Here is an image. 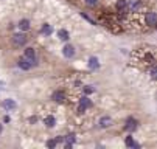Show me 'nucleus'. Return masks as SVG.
Wrapping results in <instances>:
<instances>
[{
    "label": "nucleus",
    "mask_w": 157,
    "mask_h": 149,
    "mask_svg": "<svg viewBox=\"0 0 157 149\" xmlns=\"http://www.w3.org/2000/svg\"><path fill=\"white\" fill-rule=\"evenodd\" d=\"M13 44H14V47H24L27 44V36L25 34H20V33L14 34L13 36Z\"/></svg>",
    "instance_id": "f257e3e1"
},
{
    "label": "nucleus",
    "mask_w": 157,
    "mask_h": 149,
    "mask_svg": "<svg viewBox=\"0 0 157 149\" xmlns=\"http://www.w3.org/2000/svg\"><path fill=\"white\" fill-rule=\"evenodd\" d=\"M90 106H92V101L89 99L87 96H82V98H81V101H79V106H78V112H79V114L86 112L89 107H90Z\"/></svg>",
    "instance_id": "f03ea898"
},
{
    "label": "nucleus",
    "mask_w": 157,
    "mask_h": 149,
    "mask_svg": "<svg viewBox=\"0 0 157 149\" xmlns=\"http://www.w3.org/2000/svg\"><path fill=\"white\" fill-rule=\"evenodd\" d=\"M145 22H146V25H149V27H154V25L157 24V14H155L154 11H149V13H146V16H145Z\"/></svg>",
    "instance_id": "7ed1b4c3"
},
{
    "label": "nucleus",
    "mask_w": 157,
    "mask_h": 149,
    "mask_svg": "<svg viewBox=\"0 0 157 149\" xmlns=\"http://www.w3.org/2000/svg\"><path fill=\"white\" fill-rule=\"evenodd\" d=\"M142 8V0H129L128 2V9L132 11V13H136Z\"/></svg>",
    "instance_id": "20e7f679"
},
{
    "label": "nucleus",
    "mask_w": 157,
    "mask_h": 149,
    "mask_svg": "<svg viewBox=\"0 0 157 149\" xmlns=\"http://www.w3.org/2000/svg\"><path fill=\"white\" fill-rule=\"evenodd\" d=\"M17 65H19V69H22V70H30L33 64L24 56V58H20V59L17 61Z\"/></svg>",
    "instance_id": "39448f33"
},
{
    "label": "nucleus",
    "mask_w": 157,
    "mask_h": 149,
    "mask_svg": "<svg viewBox=\"0 0 157 149\" xmlns=\"http://www.w3.org/2000/svg\"><path fill=\"white\" fill-rule=\"evenodd\" d=\"M124 129L128 131V132H134L137 129V121L134 120V118H128V121H126V126H124Z\"/></svg>",
    "instance_id": "423d86ee"
},
{
    "label": "nucleus",
    "mask_w": 157,
    "mask_h": 149,
    "mask_svg": "<svg viewBox=\"0 0 157 149\" xmlns=\"http://www.w3.org/2000/svg\"><path fill=\"white\" fill-rule=\"evenodd\" d=\"M25 58L31 62V64H36V51H34V48H27L25 50Z\"/></svg>",
    "instance_id": "0eeeda50"
},
{
    "label": "nucleus",
    "mask_w": 157,
    "mask_h": 149,
    "mask_svg": "<svg viewBox=\"0 0 157 149\" xmlns=\"http://www.w3.org/2000/svg\"><path fill=\"white\" fill-rule=\"evenodd\" d=\"M98 124H100V127L106 129V127H109V126L112 124V118H110V117H107V115H104V117H101V118H100Z\"/></svg>",
    "instance_id": "6e6552de"
},
{
    "label": "nucleus",
    "mask_w": 157,
    "mask_h": 149,
    "mask_svg": "<svg viewBox=\"0 0 157 149\" xmlns=\"http://www.w3.org/2000/svg\"><path fill=\"white\" fill-rule=\"evenodd\" d=\"M62 53H64L65 58H73L75 56V47L73 45H65L62 48Z\"/></svg>",
    "instance_id": "1a4fd4ad"
},
{
    "label": "nucleus",
    "mask_w": 157,
    "mask_h": 149,
    "mask_svg": "<svg viewBox=\"0 0 157 149\" xmlns=\"http://www.w3.org/2000/svg\"><path fill=\"white\" fill-rule=\"evenodd\" d=\"M52 98H53V101H56V102H62V101L65 99V93H64L62 90H56V92H53Z\"/></svg>",
    "instance_id": "9d476101"
},
{
    "label": "nucleus",
    "mask_w": 157,
    "mask_h": 149,
    "mask_svg": "<svg viewBox=\"0 0 157 149\" xmlns=\"http://www.w3.org/2000/svg\"><path fill=\"white\" fill-rule=\"evenodd\" d=\"M3 107H5L6 110H14L17 106H16L14 99H5V101H3Z\"/></svg>",
    "instance_id": "9b49d317"
},
{
    "label": "nucleus",
    "mask_w": 157,
    "mask_h": 149,
    "mask_svg": "<svg viewBox=\"0 0 157 149\" xmlns=\"http://www.w3.org/2000/svg\"><path fill=\"white\" fill-rule=\"evenodd\" d=\"M117 9L120 13H126L128 11V2H126V0H118V2H117Z\"/></svg>",
    "instance_id": "f8f14e48"
},
{
    "label": "nucleus",
    "mask_w": 157,
    "mask_h": 149,
    "mask_svg": "<svg viewBox=\"0 0 157 149\" xmlns=\"http://www.w3.org/2000/svg\"><path fill=\"white\" fill-rule=\"evenodd\" d=\"M28 28H30V20H28V19H22L20 22H19V30L27 31Z\"/></svg>",
    "instance_id": "ddd939ff"
},
{
    "label": "nucleus",
    "mask_w": 157,
    "mask_h": 149,
    "mask_svg": "<svg viewBox=\"0 0 157 149\" xmlns=\"http://www.w3.org/2000/svg\"><path fill=\"white\" fill-rule=\"evenodd\" d=\"M64 140L67 141V144H65V149H70V147H72V144L75 143V134H70V135H67V137H65Z\"/></svg>",
    "instance_id": "4468645a"
},
{
    "label": "nucleus",
    "mask_w": 157,
    "mask_h": 149,
    "mask_svg": "<svg viewBox=\"0 0 157 149\" xmlns=\"http://www.w3.org/2000/svg\"><path fill=\"white\" fill-rule=\"evenodd\" d=\"M100 67V62H98V59L95 58V56H92L90 59H89V69H98Z\"/></svg>",
    "instance_id": "2eb2a0df"
},
{
    "label": "nucleus",
    "mask_w": 157,
    "mask_h": 149,
    "mask_svg": "<svg viewBox=\"0 0 157 149\" xmlns=\"http://www.w3.org/2000/svg\"><path fill=\"white\" fill-rule=\"evenodd\" d=\"M44 124H45L47 127H53L55 124H56V120H55V117H45V120H44Z\"/></svg>",
    "instance_id": "dca6fc26"
},
{
    "label": "nucleus",
    "mask_w": 157,
    "mask_h": 149,
    "mask_svg": "<svg viewBox=\"0 0 157 149\" xmlns=\"http://www.w3.org/2000/svg\"><path fill=\"white\" fill-rule=\"evenodd\" d=\"M58 37L61 40H67L70 36H69V31H67V30H58Z\"/></svg>",
    "instance_id": "f3484780"
},
{
    "label": "nucleus",
    "mask_w": 157,
    "mask_h": 149,
    "mask_svg": "<svg viewBox=\"0 0 157 149\" xmlns=\"http://www.w3.org/2000/svg\"><path fill=\"white\" fill-rule=\"evenodd\" d=\"M124 143H126V146H128V147H137V149L140 147L136 141H134V138H132V137H126V141H124Z\"/></svg>",
    "instance_id": "a211bd4d"
},
{
    "label": "nucleus",
    "mask_w": 157,
    "mask_h": 149,
    "mask_svg": "<svg viewBox=\"0 0 157 149\" xmlns=\"http://www.w3.org/2000/svg\"><path fill=\"white\" fill-rule=\"evenodd\" d=\"M52 31H53V30H52V27H50L48 24H45V25L42 27V30H40V33H42V34H47V36H48V34H52Z\"/></svg>",
    "instance_id": "6ab92c4d"
},
{
    "label": "nucleus",
    "mask_w": 157,
    "mask_h": 149,
    "mask_svg": "<svg viewBox=\"0 0 157 149\" xmlns=\"http://www.w3.org/2000/svg\"><path fill=\"white\" fill-rule=\"evenodd\" d=\"M81 17H82V19H86V20H87L89 24H92V25H95V22H94V20H92L90 17H89V16H87L86 13H81Z\"/></svg>",
    "instance_id": "aec40b11"
},
{
    "label": "nucleus",
    "mask_w": 157,
    "mask_h": 149,
    "mask_svg": "<svg viewBox=\"0 0 157 149\" xmlns=\"http://www.w3.org/2000/svg\"><path fill=\"white\" fill-rule=\"evenodd\" d=\"M84 92L89 95V93H94V92H95V89H94V86H86V87H84Z\"/></svg>",
    "instance_id": "412c9836"
},
{
    "label": "nucleus",
    "mask_w": 157,
    "mask_h": 149,
    "mask_svg": "<svg viewBox=\"0 0 157 149\" xmlns=\"http://www.w3.org/2000/svg\"><path fill=\"white\" fill-rule=\"evenodd\" d=\"M56 144H58V143H56V140H48V141H47V146H48L50 149H53Z\"/></svg>",
    "instance_id": "4be33fe9"
},
{
    "label": "nucleus",
    "mask_w": 157,
    "mask_h": 149,
    "mask_svg": "<svg viewBox=\"0 0 157 149\" xmlns=\"http://www.w3.org/2000/svg\"><path fill=\"white\" fill-rule=\"evenodd\" d=\"M86 3H87L89 6H95V5L98 3V0H86Z\"/></svg>",
    "instance_id": "5701e85b"
},
{
    "label": "nucleus",
    "mask_w": 157,
    "mask_h": 149,
    "mask_svg": "<svg viewBox=\"0 0 157 149\" xmlns=\"http://www.w3.org/2000/svg\"><path fill=\"white\" fill-rule=\"evenodd\" d=\"M149 75H151V78H155V76H157V70H155V67H152V69H151Z\"/></svg>",
    "instance_id": "b1692460"
},
{
    "label": "nucleus",
    "mask_w": 157,
    "mask_h": 149,
    "mask_svg": "<svg viewBox=\"0 0 157 149\" xmlns=\"http://www.w3.org/2000/svg\"><path fill=\"white\" fill-rule=\"evenodd\" d=\"M36 121H37V118H36V117H31V118H30V123H31V124H33V123H36Z\"/></svg>",
    "instance_id": "393cba45"
},
{
    "label": "nucleus",
    "mask_w": 157,
    "mask_h": 149,
    "mask_svg": "<svg viewBox=\"0 0 157 149\" xmlns=\"http://www.w3.org/2000/svg\"><path fill=\"white\" fill-rule=\"evenodd\" d=\"M0 134H2V124H0Z\"/></svg>",
    "instance_id": "a878e982"
}]
</instances>
